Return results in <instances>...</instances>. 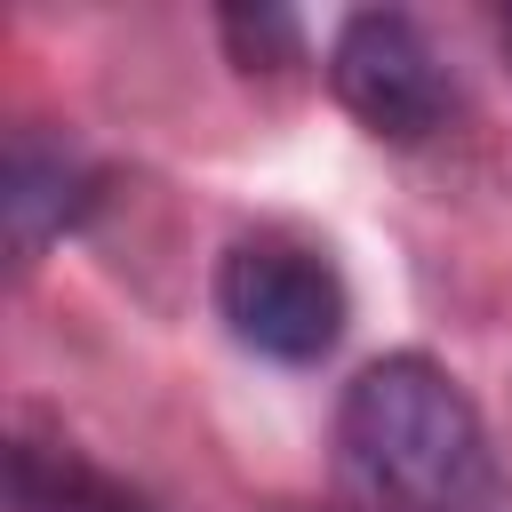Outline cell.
<instances>
[{"label": "cell", "instance_id": "3957f363", "mask_svg": "<svg viewBox=\"0 0 512 512\" xmlns=\"http://www.w3.org/2000/svg\"><path fill=\"white\" fill-rule=\"evenodd\" d=\"M328 88L336 104L384 136V144H424L440 120H448V64L440 48L424 40L416 16L400 8H360L344 16L336 48H328Z\"/></svg>", "mask_w": 512, "mask_h": 512}, {"label": "cell", "instance_id": "5b68a950", "mask_svg": "<svg viewBox=\"0 0 512 512\" xmlns=\"http://www.w3.org/2000/svg\"><path fill=\"white\" fill-rule=\"evenodd\" d=\"M8 512H152V504L136 488H120L112 472L80 464L72 448L16 440L8 448Z\"/></svg>", "mask_w": 512, "mask_h": 512}, {"label": "cell", "instance_id": "277c9868", "mask_svg": "<svg viewBox=\"0 0 512 512\" xmlns=\"http://www.w3.org/2000/svg\"><path fill=\"white\" fill-rule=\"evenodd\" d=\"M96 200V168L80 160V144L64 136H16L8 144V184H0V216H8V256L32 264L48 240H64Z\"/></svg>", "mask_w": 512, "mask_h": 512}, {"label": "cell", "instance_id": "7a4b0ae2", "mask_svg": "<svg viewBox=\"0 0 512 512\" xmlns=\"http://www.w3.org/2000/svg\"><path fill=\"white\" fill-rule=\"evenodd\" d=\"M216 312L248 352L304 368V360L336 352L352 296H344V272L328 264V248H312L296 232H240L216 264Z\"/></svg>", "mask_w": 512, "mask_h": 512}, {"label": "cell", "instance_id": "8992f818", "mask_svg": "<svg viewBox=\"0 0 512 512\" xmlns=\"http://www.w3.org/2000/svg\"><path fill=\"white\" fill-rule=\"evenodd\" d=\"M504 32H512V16H504Z\"/></svg>", "mask_w": 512, "mask_h": 512}, {"label": "cell", "instance_id": "6da1fadb", "mask_svg": "<svg viewBox=\"0 0 512 512\" xmlns=\"http://www.w3.org/2000/svg\"><path fill=\"white\" fill-rule=\"evenodd\" d=\"M336 448H344V472L376 504H392V512H472L488 496V432H480V408L424 352L368 360L344 384Z\"/></svg>", "mask_w": 512, "mask_h": 512}]
</instances>
